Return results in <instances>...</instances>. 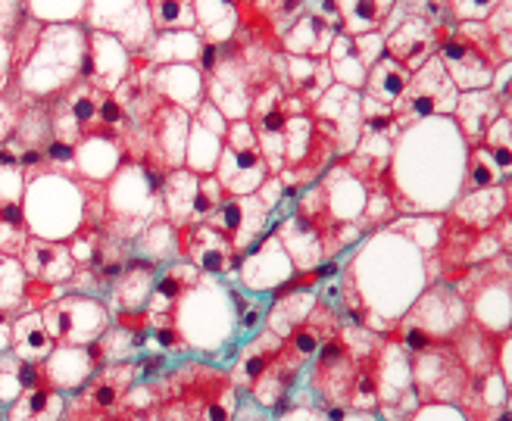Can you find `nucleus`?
I'll use <instances>...</instances> for the list:
<instances>
[{"label": "nucleus", "instance_id": "nucleus-1", "mask_svg": "<svg viewBox=\"0 0 512 421\" xmlns=\"http://www.w3.org/2000/svg\"><path fill=\"white\" fill-rule=\"evenodd\" d=\"M88 47V32L79 22L50 25L41 32L35 54L19 69V91L32 100H47L63 94L79 82L82 57Z\"/></svg>", "mask_w": 512, "mask_h": 421}, {"label": "nucleus", "instance_id": "nucleus-2", "mask_svg": "<svg viewBox=\"0 0 512 421\" xmlns=\"http://www.w3.org/2000/svg\"><path fill=\"white\" fill-rule=\"evenodd\" d=\"M459 91L453 88L450 75L444 72L441 60L431 57L422 63L413 75H409V85L403 97L397 100V107L391 110V119L400 131L413 128L428 119H447L453 116Z\"/></svg>", "mask_w": 512, "mask_h": 421}, {"label": "nucleus", "instance_id": "nucleus-3", "mask_svg": "<svg viewBox=\"0 0 512 421\" xmlns=\"http://www.w3.org/2000/svg\"><path fill=\"white\" fill-rule=\"evenodd\" d=\"M41 322L57 347L94 344V340L104 337L107 328L113 325L110 309L88 294H66V297L50 300L41 309Z\"/></svg>", "mask_w": 512, "mask_h": 421}, {"label": "nucleus", "instance_id": "nucleus-4", "mask_svg": "<svg viewBox=\"0 0 512 421\" xmlns=\"http://www.w3.org/2000/svg\"><path fill=\"white\" fill-rule=\"evenodd\" d=\"M216 181L222 184V191L228 197H247L260 191V184L269 178L260 144H256V135L247 119L241 122H228L225 141H222V153L216 163Z\"/></svg>", "mask_w": 512, "mask_h": 421}, {"label": "nucleus", "instance_id": "nucleus-5", "mask_svg": "<svg viewBox=\"0 0 512 421\" xmlns=\"http://www.w3.org/2000/svg\"><path fill=\"white\" fill-rule=\"evenodd\" d=\"M409 372H413L416 400L456 403V400H463V390L469 384L466 368L459 365L456 353L444 344V340H438L431 350L409 359Z\"/></svg>", "mask_w": 512, "mask_h": 421}, {"label": "nucleus", "instance_id": "nucleus-6", "mask_svg": "<svg viewBox=\"0 0 512 421\" xmlns=\"http://www.w3.org/2000/svg\"><path fill=\"white\" fill-rule=\"evenodd\" d=\"M310 119H313L316 131H322V135L335 141L338 160H344V156H350L356 150V141H360V131H363L360 91L331 85L310 107Z\"/></svg>", "mask_w": 512, "mask_h": 421}, {"label": "nucleus", "instance_id": "nucleus-7", "mask_svg": "<svg viewBox=\"0 0 512 421\" xmlns=\"http://www.w3.org/2000/svg\"><path fill=\"white\" fill-rule=\"evenodd\" d=\"M85 13L94 16L88 22L94 32L116 38L132 57H141L157 38L147 4H85Z\"/></svg>", "mask_w": 512, "mask_h": 421}, {"label": "nucleus", "instance_id": "nucleus-8", "mask_svg": "<svg viewBox=\"0 0 512 421\" xmlns=\"http://www.w3.org/2000/svg\"><path fill=\"white\" fill-rule=\"evenodd\" d=\"M441 60L444 72L450 75V82L459 94L466 91H488L491 88V78L497 72V60L484 54L481 47H475L469 38H463L456 29L441 41L438 54H434Z\"/></svg>", "mask_w": 512, "mask_h": 421}, {"label": "nucleus", "instance_id": "nucleus-9", "mask_svg": "<svg viewBox=\"0 0 512 421\" xmlns=\"http://www.w3.org/2000/svg\"><path fill=\"white\" fill-rule=\"evenodd\" d=\"M266 219L269 209L260 203L256 194L247 197H222V203L216 206V213L207 219L210 228H216L222 238H228V244L235 247V253H247L256 241L263 238L266 231Z\"/></svg>", "mask_w": 512, "mask_h": 421}, {"label": "nucleus", "instance_id": "nucleus-10", "mask_svg": "<svg viewBox=\"0 0 512 421\" xmlns=\"http://www.w3.org/2000/svg\"><path fill=\"white\" fill-rule=\"evenodd\" d=\"M469 319H472V315H469L466 300L459 297V291L453 284H444V281H438L431 291H425L413 303V312L406 315V322L419 325L434 340H447L459 325L469 322Z\"/></svg>", "mask_w": 512, "mask_h": 421}, {"label": "nucleus", "instance_id": "nucleus-11", "mask_svg": "<svg viewBox=\"0 0 512 421\" xmlns=\"http://www.w3.org/2000/svg\"><path fill=\"white\" fill-rule=\"evenodd\" d=\"M132 63H135V57L128 54L116 38H110L104 32H91L79 78L88 85H94L97 91L113 94L125 78L132 75Z\"/></svg>", "mask_w": 512, "mask_h": 421}, {"label": "nucleus", "instance_id": "nucleus-12", "mask_svg": "<svg viewBox=\"0 0 512 421\" xmlns=\"http://www.w3.org/2000/svg\"><path fill=\"white\" fill-rule=\"evenodd\" d=\"M356 362L350 356V350L344 347L341 334H331L322 340V347L316 353V365H313V390L319 393V400L325 406H347V393L356 375Z\"/></svg>", "mask_w": 512, "mask_h": 421}, {"label": "nucleus", "instance_id": "nucleus-13", "mask_svg": "<svg viewBox=\"0 0 512 421\" xmlns=\"http://www.w3.org/2000/svg\"><path fill=\"white\" fill-rule=\"evenodd\" d=\"M225 131H228V119L213 103L203 100L197 113L191 116L188 144H185V169H191L194 175H213L219 153H222Z\"/></svg>", "mask_w": 512, "mask_h": 421}, {"label": "nucleus", "instance_id": "nucleus-14", "mask_svg": "<svg viewBox=\"0 0 512 421\" xmlns=\"http://www.w3.org/2000/svg\"><path fill=\"white\" fill-rule=\"evenodd\" d=\"M178 244H182V259L191 262L200 275L219 278L235 269V247L207 222L178 228Z\"/></svg>", "mask_w": 512, "mask_h": 421}, {"label": "nucleus", "instance_id": "nucleus-15", "mask_svg": "<svg viewBox=\"0 0 512 421\" xmlns=\"http://www.w3.org/2000/svg\"><path fill=\"white\" fill-rule=\"evenodd\" d=\"M438 47H441V41L434 35V29L419 13L409 10V4H406L403 22L384 38V54L397 60L400 66H406L409 72H416L422 63H428L434 54H438Z\"/></svg>", "mask_w": 512, "mask_h": 421}, {"label": "nucleus", "instance_id": "nucleus-16", "mask_svg": "<svg viewBox=\"0 0 512 421\" xmlns=\"http://www.w3.org/2000/svg\"><path fill=\"white\" fill-rule=\"evenodd\" d=\"M19 266L25 272V281H41L50 287H63L75 275V259L69 244L47 241V238H29V244L19 253Z\"/></svg>", "mask_w": 512, "mask_h": 421}, {"label": "nucleus", "instance_id": "nucleus-17", "mask_svg": "<svg viewBox=\"0 0 512 421\" xmlns=\"http://www.w3.org/2000/svg\"><path fill=\"white\" fill-rule=\"evenodd\" d=\"M41 365L47 384L63 393V390H79L107 362H104V350H100V340H94V344L85 347H54V353Z\"/></svg>", "mask_w": 512, "mask_h": 421}, {"label": "nucleus", "instance_id": "nucleus-18", "mask_svg": "<svg viewBox=\"0 0 512 421\" xmlns=\"http://www.w3.org/2000/svg\"><path fill=\"white\" fill-rule=\"evenodd\" d=\"M238 272H244L241 278L250 291H275L278 284H285L291 278V259L285 247L278 244L275 231L256 241L247 253H241Z\"/></svg>", "mask_w": 512, "mask_h": 421}, {"label": "nucleus", "instance_id": "nucleus-19", "mask_svg": "<svg viewBox=\"0 0 512 421\" xmlns=\"http://www.w3.org/2000/svg\"><path fill=\"white\" fill-rule=\"evenodd\" d=\"M409 72L406 66H400L397 60H391L384 54L378 63L369 66L366 85L360 91V103H363V119H375V116H391V110L397 107V100L403 97L406 85H409Z\"/></svg>", "mask_w": 512, "mask_h": 421}, {"label": "nucleus", "instance_id": "nucleus-20", "mask_svg": "<svg viewBox=\"0 0 512 421\" xmlns=\"http://www.w3.org/2000/svg\"><path fill=\"white\" fill-rule=\"evenodd\" d=\"M338 38V22L328 19L316 10H310L306 4L303 16H297V22L281 35L278 47L285 57H310V60H325L331 41Z\"/></svg>", "mask_w": 512, "mask_h": 421}, {"label": "nucleus", "instance_id": "nucleus-21", "mask_svg": "<svg viewBox=\"0 0 512 421\" xmlns=\"http://www.w3.org/2000/svg\"><path fill=\"white\" fill-rule=\"evenodd\" d=\"M506 213H509V184H497V188H484V191H463L453 203L450 219L481 234L497 228V222Z\"/></svg>", "mask_w": 512, "mask_h": 421}, {"label": "nucleus", "instance_id": "nucleus-22", "mask_svg": "<svg viewBox=\"0 0 512 421\" xmlns=\"http://www.w3.org/2000/svg\"><path fill=\"white\" fill-rule=\"evenodd\" d=\"M150 88L163 103H172L188 116H194L200 103L207 100L203 97V75L197 66H153Z\"/></svg>", "mask_w": 512, "mask_h": 421}, {"label": "nucleus", "instance_id": "nucleus-23", "mask_svg": "<svg viewBox=\"0 0 512 421\" xmlns=\"http://www.w3.org/2000/svg\"><path fill=\"white\" fill-rule=\"evenodd\" d=\"M278 85L285 94L297 97L306 107L313 103L335 85L331 78L328 60H310V57H285L281 60V72H278Z\"/></svg>", "mask_w": 512, "mask_h": 421}, {"label": "nucleus", "instance_id": "nucleus-24", "mask_svg": "<svg viewBox=\"0 0 512 421\" xmlns=\"http://www.w3.org/2000/svg\"><path fill=\"white\" fill-rule=\"evenodd\" d=\"M450 350L456 353L459 365L466 368L469 378H481L488 372H497V334H491L488 328H481L478 322H463L453 334Z\"/></svg>", "mask_w": 512, "mask_h": 421}, {"label": "nucleus", "instance_id": "nucleus-25", "mask_svg": "<svg viewBox=\"0 0 512 421\" xmlns=\"http://www.w3.org/2000/svg\"><path fill=\"white\" fill-rule=\"evenodd\" d=\"M88 381L91 384L85 390V409L94 415H116L135 384V365L132 362L104 365Z\"/></svg>", "mask_w": 512, "mask_h": 421}, {"label": "nucleus", "instance_id": "nucleus-26", "mask_svg": "<svg viewBox=\"0 0 512 421\" xmlns=\"http://www.w3.org/2000/svg\"><path fill=\"white\" fill-rule=\"evenodd\" d=\"M275 238L285 247L291 266H297L300 272H310L319 262H325V234L310 219H303L297 213L288 216L275 228Z\"/></svg>", "mask_w": 512, "mask_h": 421}, {"label": "nucleus", "instance_id": "nucleus-27", "mask_svg": "<svg viewBox=\"0 0 512 421\" xmlns=\"http://www.w3.org/2000/svg\"><path fill=\"white\" fill-rule=\"evenodd\" d=\"M497 116H503V110H500V100L491 91H466L456 97L450 122H456L459 138L478 147L484 135H488V128L497 122Z\"/></svg>", "mask_w": 512, "mask_h": 421}, {"label": "nucleus", "instance_id": "nucleus-28", "mask_svg": "<svg viewBox=\"0 0 512 421\" xmlns=\"http://www.w3.org/2000/svg\"><path fill=\"white\" fill-rule=\"evenodd\" d=\"M200 278H203V275L191 266V262H185V259H178L175 266L157 272V281H153L150 300H147V306H144L147 319H150V322H157V319H172V312H175L178 300H182Z\"/></svg>", "mask_w": 512, "mask_h": 421}, {"label": "nucleus", "instance_id": "nucleus-29", "mask_svg": "<svg viewBox=\"0 0 512 421\" xmlns=\"http://www.w3.org/2000/svg\"><path fill=\"white\" fill-rule=\"evenodd\" d=\"M153 281H157V262L144 256H128L122 275L113 281L110 297L116 312H141L150 300Z\"/></svg>", "mask_w": 512, "mask_h": 421}, {"label": "nucleus", "instance_id": "nucleus-30", "mask_svg": "<svg viewBox=\"0 0 512 421\" xmlns=\"http://www.w3.org/2000/svg\"><path fill=\"white\" fill-rule=\"evenodd\" d=\"M197 188H200V175H194L191 169L178 166V169L166 172V178L160 184V206H163V219L172 228H188L191 225Z\"/></svg>", "mask_w": 512, "mask_h": 421}, {"label": "nucleus", "instance_id": "nucleus-31", "mask_svg": "<svg viewBox=\"0 0 512 421\" xmlns=\"http://www.w3.org/2000/svg\"><path fill=\"white\" fill-rule=\"evenodd\" d=\"M400 141V128L394 125L391 116H375V119H363V131L360 141H356V150L350 156L363 163H372L378 169H388L391 153L397 150Z\"/></svg>", "mask_w": 512, "mask_h": 421}, {"label": "nucleus", "instance_id": "nucleus-32", "mask_svg": "<svg viewBox=\"0 0 512 421\" xmlns=\"http://www.w3.org/2000/svg\"><path fill=\"white\" fill-rule=\"evenodd\" d=\"M203 41L197 32H169L157 35L153 44L141 54L144 63L150 66H197Z\"/></svg>", "mask_w": 512, "mask_h": 421}, {"label": "nucleus", "instance_id": "nucleus-33", "mask_svg": "<svg viewBox=\"0 0 512 421\" xmlns=\"http://www.w3.org/2000/svg\"><path fill=\"white\" fill-rule=\"evenodd\" d=\"M325 60H328V69H331V78H335V85L350 88V91H363L369 66H366V60L360 54V47H356V38L338 32V38L331 41V47H328Z\"/></svg>", "mask_w": 512, "mask_h": 421}, {"label": "nucleus", "instance_id": "nucleus-34", "mask_svg": "<svg viewBox=\"0 0 512 421\" xmlns=\"http://www.w3.org/2000/svg\"><path fill=\"white\" fill-rule=\"evenodd\" d=\"M54 340H50L41 312H19L13 319V344L10 350L16 353V359L22 362H44L50 353H54Z\"/></svg>", "mask_w": 512, "mask_h": 421}, {"label": "nucleus", "instance_id": "nucleus-35", "mask_svg": "<svg viewBox=\"0 0 512 421\" xmlns=\"http://www.w3.org/2000/svg\"><path fill=\"white\" fill-rule=\"evenodd\" d=\"M194 29L203 44H228L235 41V32L241 25V16L235 4H207V0H194Z\"/></svg>", "mask_w": 512, "mask_h": 421}, {"label": "nucleus", "instance_id": "nucleus-36", "mask_svg": "<svg viewBox=\"0 0 512 421\" xmlns=\"http://www.w3.org/2000/svg\"><path fill=\"white\" fill-rule=\"evenodd\" d=\"M391 7L388 0H344L338 4V32L350 38L372 35L384 25Z\"/></svg>", "mask_w": 512, "mask_h": 421}, {"label": "nucleus", "instance_id": "nucleus-37", "mask_svg": "<svg viewBox=\"0 0 512 421\" xmlns=\"http://www.w3.org/2000/svg\"><path fill=\"white\" fill-rule=\"evenodd\" d=\"M316 294L313 291H291V294H278L272 297V309L266 315V325L272 334L285 340L297 325L306 322V315L316 309Z\"/></svg>", "mask_w": 512, "mask_h": 421}, {"label": "nucleus", "instance_id": "nucleus-38", "mask_svg": "<svg viewBox=\"0 0 512 421\" xmlns=\"http://www.w3.org/2000/svg\"><path fill=\"white\" fill-rule=\"evenodd\" d=\"M63 412H66L63 393L47 384L29 393H19L10 403V421H60Z\"/></svg>", "mask_w": 512, "mask_h": 421}, {"label": "nucleus", "instance_id": "nucleus-39", "mask_svg": "<svg viewBox=\"0 0 512 421\" xmlns=\"http://www.w3.org/2000/svg\"><path fill=\"white\" fill-rule=\"evenodd\" d=\"M281 340L278 334H272L269 328L263 331V334H256L250 344H247V350L241 353V359H238V368H235V381L238 384H247V387H253L256 381L263 378V372L269 368V362L278 356V350H281Z\"/></svg>", "mask_w": 512, "mask_h": 421}, {"label": "nucleus", "instance_id": "nucleus-40", "mask_svg": "<svg viewBox=\"0 0 512 421\" xmlns=\"http://www.w3.org/2000/svg\"><path fill=\"white\" fill-rule=\"evenodd\" d=\"M138 247H141V253L138 256H144V259H150V262H169V259H182V244H178V228H172L166 219H160V222H150L141 234H138Z\"/></svg>", "mask_w": 512, "mask_h": 421}, {"label": "nucleus", "instance_id": "nucleus-41", "mask_svg": "<svg viewBox=\"0 0 512 421\" xmlns=\"http://www.w3.org/2000/svg\"><path fill=\"white\" fill-rule=\"evenodd\" d=\"M29 238H32V231H29V219H25V206L0 200V256L19 259Z\"/></svg>", "mask_w": 512, "mask_h": 421}, {"label": "nucleus", "instance_id": "nucleus-42", "mask_svg": "<svg viewBox=\"0 0 512 421\" xmlns=\"http://www.w3.org/2000/svg\"><path fill=\"white\" fill-rule=\"evenodd\" d=\"M150 22L157 35L194 32V0H150Z\"/></svg>", "mask_w": 512, "mask_h": 421}, {"label": "nucleus", "instance_id": "nucleus-43", "mask_svg": "<svg viewBox=\"0 0 512 421\" xmlns=\"http://www.w3.org/2000/svg\"><path fill=\"white\" fill-rule=\"evenodd\" d=\"M497 184H509L500 172V166L494 163V156L478 147H469V160H466V172L459 178V188L463 191H484V188H497Z\"/></svg>", "mask_w": 512, "mask_h": 421}, {"label": "nucleus", "instance_id": "nucleus-44", "mask_svg": "<svg viewBox=\"0 0 512 421\" xmlns=\"http://www.w3.org/2000/svg\"><path fill=\"white\" fill-rule=\"evenodd\" d=\"M347 409L350 412H375L378 409V368H375V353L369 359H360L356 375L347 393Z\"/></svg>", "mask_w": 512, "mask_h": 421}, {"label": "nucleus", "instance_id": "nucleus-45", "mask_svg": "<svg viewBox=\"0 0 512 421\" xmlns=\"http://www.w3.org/2000/svg\"><path fill=\"white\" fill-rule=\"evenodd\" d=\"M22 294H25V272L19 259L0 256V309L4 312H22Z\"/></svg>", "mask_w": 512, "mask_h": 421}, {"label": "nucleus", "instance_id": "nucleus-46", "mask_svg": "<svg viewBox=\"0 0 512 421\" xmlns=\"http://www.w3.org/2000/svg\"><path fill=\"white\" fill-rule=\"evenodd\" d=\"M313 144V119L310 113L306 116H294L288 122V135H285V169H297L306 153H310Z\"/></svg>", "mask_w": 512, "mask_h": 421}, {"label": "nucleus", "instance_id": "nucleus-47", "mask_svg": "<svg viewBox=\"0 0 512 421\" xmlns=\"http://www.w3.org/2000/svg\"><path fill=\"white\" fill-rule=\"evenodd\" d=\"M441 225H444V219H394L391 231L409 234V238H413L409 244L422 247L425 253H434L441 241Z\"/></svg>", "mask_w": 512, "mask_h": 421}, {"label": "nucleus", "instance_id": "nucleus-48", "mask_svg": "<svg viewBox=\"0 0 512 421\" xmlns=\"http://www.w3.org/2000/svg\"><path fill=\"white\" fill-rule=\"evenodd\" d=\"M222 197H225V191H222V184L216 181V175H200V188H197V197H194L191 225L207 222L216 213V206L222 203Z\"/></svg>", "mask_w": 512, "mask_h": 421}, {"label": "nucleus", "instance_id": "nucleus-49", "mask_svg": "<svg viewBox=\"0 0 512 421\" xmlns=\"http://www.w3.org/2000/svg\"><path fill=\"white\" fill-rule=\"evenodd\" d=\"M147 344L153 347V353H166V356H169V353H182V350H188L182 331L175 328L172 319H157V322H150V328H147Z\"/></svg>", "mask_w": 512, "mask_h": 421}, {"label": "nucleus", "instance_id": "nucleus-50", "mask_svg": "<svg viewBox=\"0 0 512 421\" xmlns=\"http://www.w3.org/2000/svg\"><path fill=\"white\" fill-rule=\"evenodd\" d=\"M497 13H500V22H494L488 16V19H484V29H488V35L494 38L500 57L509 63V57H512V4H509V0H500Z\"/></svg>", "mask_w": 512, "mask_h": 421}, {"label": "nucleus", "instance_id": "nucleus-51", "mask_svg": "<svg viewBox=\"0 0 512 421\" xmlns=\"http://www.w3.org/2000/svg\"><path fill=\"white\" fill-rule=\"evenodd\" d=\"M25 103H29V97H25L19 88L0 94V144H7L13 138V131L19 125V116L25 110Z\"/></svg>", "mask_w": 512, "mask_h": 421}, {"label": "nucleus", "instance_id": "nucleus-52", "mask_svg": "<svg viewBox=\"0 0 512 421\" xmlns=\"http://www.w3.org/2000/svg\"><path fill=\"white\" fill-rule=\"evenodd\" d=\"M394 340H397V347L406 353V356H419V353H425V350H431L438 340H434L431 334H425L419 325H413V322H400L397 328H394Z\"/></svg>", "mask_w": 512, "mask_h": 421}, {"label": "nucleus", "instance_id": "nucleus-53", "mask_svg": "<svg viewBox=\"0 0 512 421\" xmlns=\"http://www.w3.org/2000/svg\"><path fill=\"white\" fill-rule=\"evenodd\" d=\"M235 406H238V397H235V390L232 384L222 387L216 397L200 409V415L194 421H235Z\"/></svg>", "mask_w": 512, "mask_h": 421}, {"label": "nucleus", "instance_id": "nucleus-54", "mask_svg": "<svg viewBox=\"0 0 512 421\" xmlns=\"http://www.w3.org/2000/svg\"><path fill=\"white\" fill-rule=\"evenodd\" d=\"M228 297H232V306H235V312H238V325L244 328V331H256L260 328V322L266 319V303H260V300H244L238 291H228Z\"/></svg>", "mask_w": 512, "mask_h": 421}, {"label": "nucleus", "instance_id": "nucleus-55", "mask_svg": "<svg viewBox=\"0 0 512 421\" xmlns=\"http://www.w3.org/2000/svg\"><path fill=\"white\" fill-rule=\"evenodd\" d=\"M497 253H503V247L497 241V231H481V234H475V244H472V250L466 256V269L478 266V262L497 259Z\"/></svg>", "mask_w": 512, "mask_h": 421}, {"label": "nucleus", "instance_id": "nucleus-56", "mask_svg": "<svg viewBox=\"0 0 512 421\" xmlns=\"http://www.w3.org/2000/svg\"><path fill=\"white\" fill-rule=\"evenodd\" d=\"M16 384L22 393H29L35 387H44L47 384V375H44V365L41 362H16ZM50 387V384H47Z\"/></svg>", "mask_w": 512, "mask_h": 421}, {"label": "nucleus", "instance_id": "nucleus-57", "mask_svg": "<svg viewBox=\"0 0 512 421\" xmlns=\"http://www.w3.org/2000/svg\"><path fill=\"white\" fill-rule=\"evenodd\" d=\"M497 7V0H491V4H450V16L456 25L463 22H484Z\"/></svg>", "mask_w": 512, "mask_h": 421}, {"label": "nucleus", "instance_id": "nucleus-58", "mask_svg": "<svg viewBox=\"0 0 512 421\" xmlns=\"http://www.w3.org/2000/svg\"><path fill=\"white\" fill-rule=\"evenodd\" d=\"M356 47H360V54L366 60V66L378 63L384 57V35L381 32H372V35H360L356 38Z\"/></svg>", "mask_w": 512, "mask_h": 421}, {"label": "nucleus", "instance_id": "nucleus-59", "mask_svg": "<svg viewBox=\"0 0 512 421\" xmlns=\"http://www.w3.org/2000/svg\"><path fill=\"white\" fill-rule=\"evenodd\" d=\"M278 421H325V412L322 409H316V406H297L294 400H291V409L281 415Z\"/></svg>", "mask_w": 512, "mask_h": 421}, {"label": "nucleus", "instance_id": "nucleus-60", "mask_svg": "<svg viewBox=\"0 0 512 421\" xmlns=\"http://www.w3.org/2000/svg\"><path fill=\"white\" fill-rule=\"evenodd\" d=\"M163 368H166V353H147V356H141V362H138V372H135V375L153 378V375H160Z\"/></svg>", "mask_w": 512, "mask_h": 421}, {"label": "nucleus", "instance_id": "nucleus-61", "mask_svg": "<svg viewBox=\"0 0 512 421\" xmlns=\"http://www.w3.org/2000/svg\"><path fill=\"white\" fill-rule=\"evenodd\" d=\"M13 344V315L0 309V356H4Z\"/></svg>", "mask_w": 512, "mask_h": 421}]
</instances>
